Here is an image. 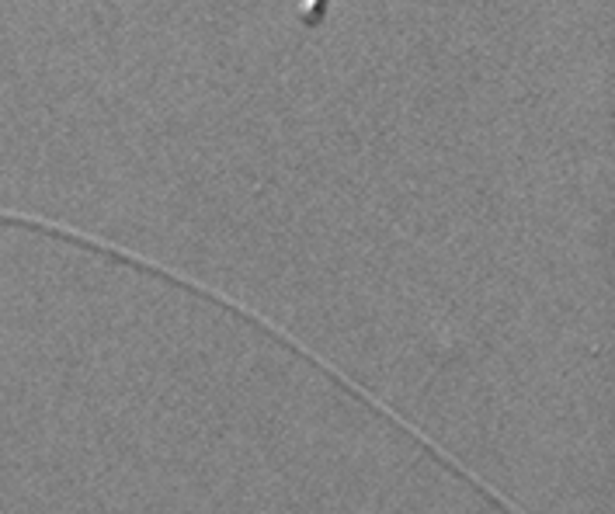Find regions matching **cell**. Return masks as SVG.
I'll use <instances>...</instances> for the list:
<instances>
[{
  "mask_svg": "<svg viewBox=\"0 0 615 514\" xmlns=\"http://www.w3.org/2000/svg\"><path fill=\"white\" fill-rule=\"evenodd\" d=\"M324 14H327L324 0H303V25L306 28H317L320 21H324Z\"/></svg>",
  "mask_w": 615,
  "mask_h": 514,
  "instance_id": "6da1fadb",
  "label": "cell"
}]
</instances>
